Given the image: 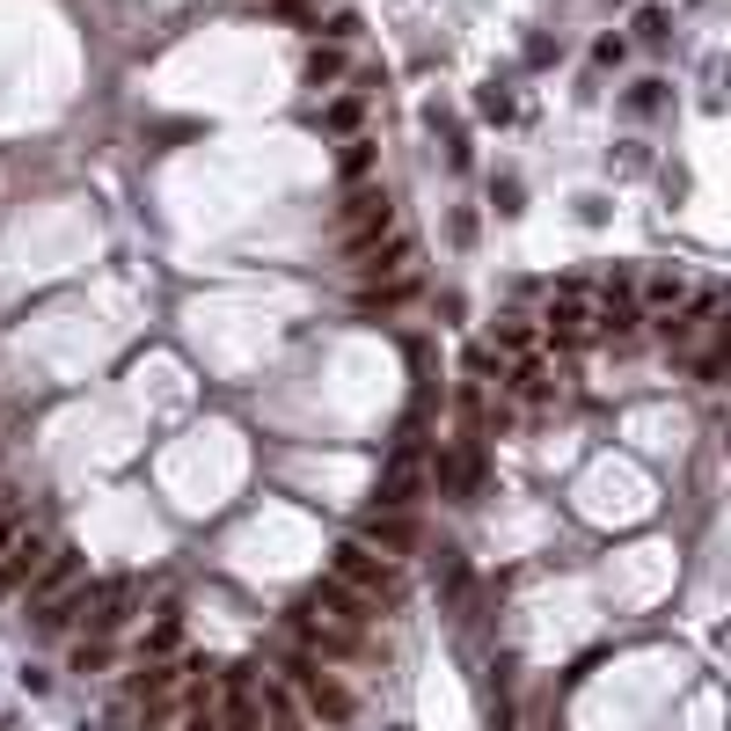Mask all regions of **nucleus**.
<instances>
[{"instance_id":"obj_13","label":"nucleus","mask_w":731,"mask_h":731,"mask_svg":"<svg viewBox=\"0 0 731 731\" xmlns=\"http://www.w3.org/2000/svg\"><path fill=\"white\" fill-rule=\"evenodd\" d=\"M498 344H505V351H519V359H535L541 329H535V322H519V315H505V322H498Z\"/></svg>"},{"instance_id":"obj_2","label":"nucleus","mask_w":731,"mask_h":731,"mask_svg":"<svg viewBox=\"0 0 731 731\" xmlns=\"http://www.w3.org/2000/svg\"><path fill=\"white\" fill-rule=\"evenodd\" d=\"M329 235H337L344 264H359L366 249H381L395 235V197L381 191V183H351V197H344L337 219H329Z\"/></svg>"},{"instance_id":"obj_15","label":"nucleus","mask_w":731,"mask_h":731,"mask_svg":"<svg viewBox=\"0 0 731 731\" xmlns=\"http://www.w3.org/2000/svg\"><path fill=\"white\" fill-rule=\"evenodd\" d=\"M96 666H110V636H81L73 644V673H96Z\"/></svg>"},{"instance_id":"obj_12","label":"nucleus","mask_w":731,"mask_h":731,"mask_svg":"<svg viewBox=\"0 0 731 731\" xmlns=\"http://www.w3.org/2000/svg\"><path fill=\"white\" fill-rule=\"evenodd\" d=\"M308 81H315V88L344 81V45H315V51H308Z\"/></svg>"},{"instance_id":"obj_14","label":"nucleus","mask_w":731,"mask_h":731,"mask_svg":"<svg viewBox=\"0 0 731 731\" xmlns=\"http://www.w3.org/2000/svg\"><path fill=\"white\" fill-rule=\"evenodd\" d=\"M359 118H366V96H337L329 110H322V124H329V132H359Z\"/></svg>"},{"instance_id":"obj_10","label":"nucleus","mask_w":731,"mask_h":731,"mask_svg":"<svg viewBox=\"0 0 731 731\" xmlns=\"http://www.w3.org/2000/svg\"><path fill=\"white\" fill-rule=\"evenodd\" d=\"M23 535H29V512L15 505V498H0V563L23 549Z\"/></svg>"},{"instance_id":"obj_3","label":"nucleus","mask_w":731,"mask_h":731,"mask_svg":"<svg viewBox=\"0 0 731 731\" xmlns=\"http://www.w3.org/2000/svg\"><path fill=\"white\" fill-rule=\"evenodd\" d=\"M286 687L300 695V709H308L315 724H329V731L359 717V695L344 687V673H337V666H322V658H308V651L286 658Z\"/></svg>"},{"instance_id":"obj_16","label":"nucleus","mask_w":731,"mask_h":731,"mask_svg":"<svg viewBox=\"0 0 731 731\" xmlns=\"http://www.w3.org/2000/svg\"><path fill=\"white\" fill-rule=\"evenodd\" d=\"M366 169H373V140H344V176L366 183Z\"/></svg>"},{"instance_id":"obj_11","label":"nucleus","mask_w":731,"mask_h":731,"mask_svg":"<svg viewBox=\"0 0 731 731\" xmlns=\"http://www.w3.org/2000/svg\"><path fill=\"white\" fill-rule=\"evenodd\" d=\"M681 271H658V278H644V308H651V315H666V308H681Z\"/></svg>"},{"instance_id":"obj_7","label":"nucleus","mask_w":731,"mask_h":731,"mask_svg":"<svg viewBox=\"0 0 731 731\" xmlns=\"http://www.w3.org/2000/svg\"><path fill=\"white\" fill-rule=\"evenodd\" d=\"M81 622H88V585H73V592H59V600L37 608V636H73Z\"/></svg>"},{"instance_id":"obj_18","label":"nucleus","mask_w":731,"mask_h":731,"mask_svg":"<svg viewBox=\"0 0 731 731\" xmlns=\"http://www.w3.org/2000/svg\"><path fill=\"white\" fill-rule=\"evenodd\" d=\"M271 8H278L286 23H315V0H271Z\"/></svg>"},{"instance_id":"obj_4","label":"nucleus","mask_w":731,"mask_h":731,"mask_svg":"<svg viewBox=\"0 0 731 731\" xmlns=\"http://www.w3.org/2000/svg\"><path fill=\"white\" fill-rule=\"evenodd\" d=\"M541 337L549 344H592L600 337V300L585 286H563L556 300H549V315H541Z\"/></svg>"},{"instance_id":"obj_19","label":"nucleus","mask_w":731,"mask_h":731,"mask_svg":"<svg viewBox=\"0 0 731 731\" xmlns=\"http://www.w3.org/2000/svg\"><path fill=\"white\" fill-rule=\"evenodd\" d=\"M0 498H8V490H0Z\"/></svg>"},{"instance_id":"obj_9","label":"nucleus","mask_w":731,"mask_h":731,"mask_svg":"<svg viewBox=\"0 0 731 731\" xmlns=\"http://www.w3.org/2000/svg\"><path fill=\"white\" fill-rule=\"evenodd\" d=\"M73 585H81V556H73V549H51V563L37 571V585H29V608H45V600H59Z\"/></svg>"},{"instance_id":"obj_8","label":"nucleus","mask_w":731,"mask_h":731,"mask_svg":"<svg viewBox=\"0 0 731 731\" xmlns=\"http://www.w3.org/2000/svg\"><path fill=\"white\" fill-rule=\"evenodd\" d=\"M264 731H315V717L300 709V695L286 681H264Z\"/></svg>"},{"instance_id":"obj_17","label":"nucleus","mask_w":731,"mask_h":731,"mask_svg":"<svg viewBox=\"0 0 731 731\" xmlns=\"http://www.w3.org/2000/svg\"><path fill=\"white\" fill-rule=\"evenodd\" d=\"M329 37H337V45H351V37H359V15H351V8H337V15H329Z\"/></svg>"},{"instance_id":"obj_1","label":"nucleus","mask_w":731,"mask_h":731,"mask_svg":"<svg viewBox=\"0 0 731 731\" xmlns=\"http://www.w3.org/2000/svg\"><path fill=\"white\" fill-rule=\"evenodd\" d=\"M329 578H337V585H351L359 600H373L381 614H395V608H403V585H410V578H403V556L373 549L366 535H351V541H337V549H329Z\"/></svg>"},{"instance_id":"obj_5","label":"nucleus","mask_w":731,"mask_h":731,"mask_svg":"<svg viewBox=\"0 0 731 731\" xmlns=\"http://www.w3.org/2000/svg\"><path fill=\"white\" fill-rule=\"evenodd\" d=\"M51 549H59V541H45L37 527H29V535H23V549H15V556L0 563V600H29V585H37V571L51 563Z\"/></svg>"},{"instance_id":"obj_6","label":"nucleus","mask_w":731,"mask_h":731,"mask_svg":"<svg viewBox=\"0 0 731 731\" xmlns=\"http://www.w3.org/2000/svg\"><path fill=\"white\" fill-rule=\"evenodd\" d=\"M366 541H373V549H388V556H410V549H417V519H410V512H395V505H373V512H366Z\"/></svg>"}]
</instances>
